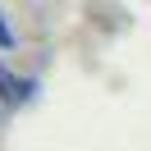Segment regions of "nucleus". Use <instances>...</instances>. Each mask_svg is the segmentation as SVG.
Listing matches in <instances>:
<instances>
[{
    "label": "nucleus",
    "instance_id": "2",
    "mask_svg": "<svg viewBox=\"0 0 151 151\" xmlns=\"http://www.w3.org/2000/svg\"><path fill=\"white\" fill-rule=\"evenodd\" d=\"M14 46V32H9V23H5V14H0V50H9Z\"/></svg>",
    "mask_w": 151,
    "mask_h": 151
},
{
    "label": "nucleus",
    "instance_id": "1",
    "mask_svg": "<svg viewBox=\"0 0 151 151\" xmlns=\"http://www.w3.org/2000/svg\"><path fill=\"white\" fill-rule=\"evenodd\" d=\"M32 92H37V83H32V78H14L9 69L0 64V96H5V105H23V101H32Z\"/></svg>",
    "mask_w": 151,
    "mask_h": 151
}]
</instances>
